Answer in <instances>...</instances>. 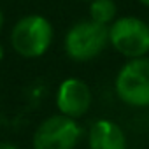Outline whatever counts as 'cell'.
Here are the masks:
<instances>
[{
	"mask_svg": "<svg viewBox=\"0 0 149 149\" xmlns=\"http://www.w3.org/2000/svg\"><path fill=\"white\" fill-rule=\"evenodd\" d=\"M54 30L51 21L42 14L21 16L11 28V47L21 58L35 60L47 53L53 44Z\"/></svg>",
	"mask_w": 149,
	"mask_h": 149,
	"instance_id": "obj_1",
	"label": "cell"
},
{
	"mask_svg": "<svg viewBox=\"0 0 149 149\" xmlns=\"http://www.w3.org/2000/svg\"><path fill=\"white\" fill-rule=\"evenodd\" d=\"M109 46V26L100 25L93 19H83L74 23L65 37V54L74 61H91L98 58Z\"/></svg>",
	"mask_w": 149,
	"mask_h": 149,
	"instance_id": "obj_2",
	"label": "cell"
},
{
	"mask_svg": "<svg viewBox=\"0 0 149 149\" xmlns=\"http://www.w3.org/2000/svg\"><path fill=\"white\" fill-rule=\"evenodd\" d=\"M114 91L118 98L130 107H149V58H130L116 74Z\"/></svg>",
	"mask_w": 149,
	"mask_h": 149,
	"instance_id": "obj_3",
	"label": "cell"
},
{
	"mask_svg": "<svg viewBox=\"0 0 149 149\" xmlns=\"http://www.w3.org/2000/svg\"><path fill=\"white\" fill-rule=\"evenodd\" d=\"M84 135L79 119L65 114H53L46 118L33 132V149H76Z\"/></svg>",
	"mask_w": 149,
	"mask_h": 149,
	"instance_id": "obj_4",
	"label": "cell"
},
{
	"mask_svg": "<svg viewBox=\"0 0 149 149\" xmlns=\"http://www.w3.org/2000/svg\"><path fill=\"white\" fill-rule=\"evenodd\" d=\"M109 46L125 58L149 54V23L137 16H119L109 25Z\"/></svg>",
	"mask_w": 149,
	"mask_h": 149,
	"instance_id": "obj_5",
	"label": "cell"
},
{
	"mask_svg": "<svg viewBox=\"0 0 149 149\" xmlns=\"http://www.w3.org/2000/svg\"><path fill=\"white\" fill-rule=\"evenodd\" d=\"M93 93L86 81L79 77L63 79L54 93V104L60 114L74 119H81L91 107Z\"/></svg>",
	"mask_w": 149,
	"mask_h": 149,
	"instance_id": "obj_6",
	"label": "cell"
},
{
	"mask_svg": "<svg viewBox=\"0 0 149 149\" xmlns=\"http://www.w3.org/2000/svg\"><path fill=\"white\" fill-rule=\"evenodd\" d=\"M90 149H128L125 130L112 119L102 118L91 123L88 130Z\"/></svg>",
	"mask_w": 149,
	"mask_h": 149,
	"instance_id": "obj_7",
	"label": "cell"
},
{
	"mask_svg": "<svg viewBox=\"0 0 149 149\" xmlns=\"http://www.w3.org/2000/svg\"><path fill=\"white\" fill-rule=\"evenodd\" d=\"M88 13H90V19L107 26L118 18V7L114 0H91Z\"/></svg>",
	"mask_w": 149,
	"mask_h": 149,
	"instance_id": "obj_8",
	"label": "cell"
},
{
	"mask_svg": "<svg viewBox=\"0 0 149 149\" xmlns=\"http://www.w3.org/2000/svg\"><path fill=\"white\" fill-rule=\"evenodd\" d=\"M0 149H19V147L11 142H0Z\"/></svg>",
	"mask_w": 149,
	"mask_h": 149,
	"instance_id": "obj_9",
	"label": "cell"
},
{
	"mask_svg": "<svg viewBox=\"0 0 149 149\" xmlns=\"http://www.w3.org/2000/svg\"><path fill=\"white\" fill-rule=\"evenodd\" d=\"M4 28V11H2V7H0V30Z\"/></svg>",
	"mask_w": 149,
	"mask_h": 149,
	"instance_id": "obj_10",
	"label": "cell"
},
{
	"mask_svg": "<svg viewBox=\"0 0 149 149\" xmlns=\"http://www.w3.org/2000/svg\"><path fill=\"white\" fill-rule=\"evenodd\" d=\"M139 2H140L144 7H149V0H139Z\"/></svg>",
	"mask_w": 149,
	"mask_h": 149,
	"instance_id": "obj_11",
	"label": "cell"
},
{
	"mask_svg": "<svg viewBox=\"0 0 149 149\" xmlns=\"http://www.w3.org/2000/svg\"><path fill=\"white\" fill-rule=\"evenodd\" d=\"M2 58H4V46L0 44V61H2Z\"/></svg>",
	"mask_w": 149,
	"mask_h": 149,
	"instance_id": "obj_12",
	"label": "cell"
},
{
	"mask_svg": "<svg viewBox=\"0 0 149 149\" xmlns=\"http://www.w3.org/2000/svg\"><path fill=\"white\" fill-rule=\"evenodd\" d=\"M81 2H91V0H81Z\"/></svg>",
	"mask_w": 149,
	"mask_h": 149,
	"instance_id": "obj_13",
	"label": "cell"
},
{
	"mask_svg": "<svg viewBox=\"0 0 149 149\" xmlns=\"http://www.w3.org/2000/svg\"><path fill=\"white\" fill-rule=\"evenodd\" d=\"M147 23H149V21H147Z\"/></svg>",
	"mask_w": 149,
	"mask_h": 149,
	"instance_id": "obj_14",
	"label": "cell"
}]
</instances>
